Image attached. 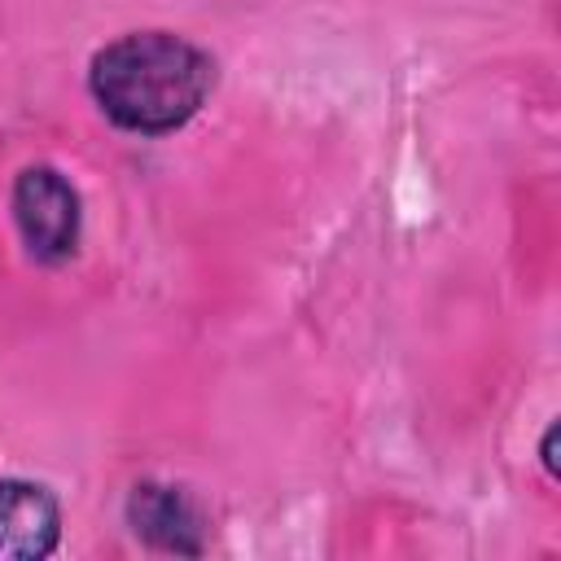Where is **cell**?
Instances as JSON below:
<instances>
[{
  "mask_svg": "<svg viewBox=\"0 0 561 561\" xmlns=\"http://www.w3.org/2000/svg\"><path fill=\"white\" fill-rule=\"evenodd\" d=\"M215 88V57L171 31H131L96 48L88 92L101 114L131 136L180 131Z\"/></svg>",
  "mask_w": 561,
  "mask_h": 561,
  "instance_id": "obj_1",
  "label": "cell"
},
{
  "mask_svg": "<svg viewBox=\"0 0 561 561\" xmlns=\"http://www.w3.org/2000/svg\"><path fill=\"white\" fill-rule=\"evenodd\" d=\"M9 206H13L18 237H22V245L35 263L53 267V263H66L79 250V224H83L79 193L57 167L39 162V167L18 171Z\"/></svg>",
  "mask_w": 561,
  "mask_h": 561,
  "instance_id": "obj_2",
  "label": "cell"
},
{
  "mask_svg": "<svg viewBox=\"0 0 561 561\" xmlns=\"http://www.w3.org/2000/svg\"><path fill=\"white\" fill-rule=\"evenodd\" d=\"M127 526L158 552L197 557L206 548V526L197 504L167 482H136L127 495Z\"/></svg>",
  "mask_w": 561,
  "mask_h": 561,
  "instance_id": "obj_3",
  "label": "cell"
},
{
  "mask_svg": "<svg viewBox=\"0 0 561 561\" xmlns=\"http://www.w3.org/2000/svg\"><path fill=\"white\" fill-rule=\"evenodd\" d=\"M61 539V508L39 482H0V557L39 561Z\"/></svg>",
  "mask_w": 561,
  "mask_h": 561,
  "instance_id": "obj_4",
  "label": "cell"
}]
</instances>
